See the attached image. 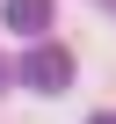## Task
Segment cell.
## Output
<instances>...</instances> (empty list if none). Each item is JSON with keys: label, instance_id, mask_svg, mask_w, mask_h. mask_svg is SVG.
Wrapping results in <instances>:
<instances>
[{"label": "cell", "instance_id": "1", "mask_svg": "<svg viewBox=\"0 0 116 124\" xmlns=\"http://www.w3.org/2000/svg\"><path fill=\"white\" fill-rule=\"evenodd\" d=\"M22 80H29L36 95H65V88H73V51L51 44V37H36L29 58H22Z\"/></svg>", "mask_w": 116, "mask_h": 124}, {"label": "cell", "instance_id": "4", "mask_svg": "<svg viewBox=\"0 0 116 124\" xmlns=\"http://www.w3.org/2000/svg\"><path fill=\"white\" fill-rule=\"evenodd\" d=\"M0 88H7V66H0Z\"/></svg>", "mask_w": 116, "mask_h": 124}, {"label": "cell", "instance_id": "2", "mask_svg": "<svg viewBox=\"0 0 116 124\" xmlns=\"http://www.w3.org/2000/svg\"><path fill=\"white\" fill-rule=\"evenodd\" d=\"M0 22L15 37H44L51 29V0H0Z\"/></svg>", "mask_w": 116, "mask_h": 124}, {"label": "cell", "instance_id": "3", "mask_svg": "<svg viewBox=\"0 0 116 124\" xmlns=\"http://www.w3.org/2000/svg\"><path fill=\"white\" fill-rule=\"evenodd\" d=\"M87 124H116V109H94V117H87Z\"/></svg>", "mask_w": 116, "mask_h": 124}]
</instances>
